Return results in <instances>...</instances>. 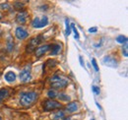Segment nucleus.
Segmentation results:
<instances>
[{
    "label": "nucleus",
    "instance_id": "1",
    "mask_svg": "<svg viewBox=\"0 0 128 120\" xmlns=\"http://www.w3.org/2000/svg\"><path fill=\"white\" fill-rule=\"evenodd\" d=\"M36 98H38V94L36 92H23L21 96L20 102L23 106H30L36 100Z\"/></svg>",
    "mask_w": 128,
    "mask_h": 120
},
{
    "label": "nucleus",
    "instance_id": "2",
    "mask_svg": "<svg viewBox=\"0 0 128 120\" xmlns=\"http://www.w3.org/2000/svg\"><path fill=\"white\" fill-rule=\"evenodd\" d=\"M68 85V81L60 76H53L51 79V87L54 89H63Z\"/></svg>",
    "mask_w": 128,
    "mask_h": 120
},
{
    "label": "nucleus",
    "instance_id": "3",
    "mask_svg": "<svg viewBox=\"0 0 128 120\" xmlns=\"http://www.w3.org/2000/svg\"><path fill=\"white\" fill-rule=\"evenodd\" d=\"M60 107H61V104L56 102V100H48L44 102V109L46 111L54 110V109H57Z\"/></svg>",
    "mask_w": 128,
    "mask_h": 120
},
{
    "label": "nucleus",
    "instance_id": "4",
    "mask_svg": "<svg viewBox=\"0 0 128 120\" xmlns=\"http://www.w3.org/2000/svg\"><path fill=\"white\" fill-rule=\"evenodd\" d=\"M48 19L46 16H44L42 18V20L40 18H36L34 21H32V27L36 28V29H40V28H44L46 26H48Z\"/></svg>",
    "mask_w": 128,
    "mask_h": 120
},
{
    "label": "nucleus",
    "instance_id": "5",
    "mask_svg": "<svg viewBox=\"0 0 128 120\" xmlns=\"http://www.w3.org/2000/svg\"><path fill=\"white\" fill-rule=\"evenodd\" d=\"M40 42H42V36H36V38H34L31 40V42H30V44H28L27 46V52H32L34 50H36V47L38 46V45L40 44Z\"/></svg>",
    "mask_w": 128,
    "mask_h": 120
},
{
    "label": "nucleus",
    "instance_id": "6",
    "mask_svg": "<svg viewBox=\"0 0 128 120\" xmlns=\"http://www.w3.org/2000/svg\"><path fill=\"white\" fill-rule=\"evenodd\" d=\"M31 79V66H26L20 73V80L22 82H28Z\"/></svg>",
    "mask_w": 128,
    "mask_h": 120
},
{
    "label": "nucleus",
    "instance_id": "7",
    "mask_svg": "<svg viewBox=\"0 0 128 120\" xmlns=\"http://www.w3.org/2000/svg\"><path fill=\"white\" fill-rule=\"evenodd\" d=\"M104 65H106V66H108V67H112V68H115V67H117V65H118L117 60L115 59L113 56H112V55L104 56Z\"/></svg>",
    "mask_w": 128,
    "mask_h": 120
},
{
    "label": "nucleus",
    "instance_id": "8",
    "mask_svg": "<svg viewBox=\"0 0 128 120\" xmlns=\"http://www.w3.org/2000/svg\"><path fill=\"white\" fill-rule=\"evenodd\" d=\"M50 47H51L50 44L42 45V46H40L38 48H36V49L34 50V53H36V55L38 57H40V56L44 55L46 52H48V49H50Z\"/></svg>",
    "mask_w": 128,
    "mask_h": 120
},
{
    "label": "nucleus",
    "instance_id": "9",
    "mask_svg": "<svg viewBox=\"0 0 128 120\" xmlns=\"http://www.w3.org/2000/svg\"><path fill=\"white\" fill-rule=\"evenodd\" d=\"M28 32L22 27H18L16 29V36L19 40H25L28 36Z\"/></svg>",
    "mask_w": 128,
    "mask_h": 120
},
{
    "label": "nucleus",
    "instance_id": "10",
    "mask_svg": "<svg viewBox=\"0 0 128 120\" xmlns=\"http://www.w3.org/2000/svg\"><path fill=\"white\" fill-rule=\"evenodd\" d=\"M28 19V13L26 11H23V12H20L18 13V15L16 17V21L20 24H25L26 21Z\"/></svg>",
    "mask_w": 128,
    "mask_h": 120
},
{
    "label": "nucleus",
    "instance_id": "11",
    "mask_svg": "<svg viewBox=\"0 0 128 120\" xmlns=\"http://www.w3.org/2000/svg\"><path fill=\"white\" fill-rule=\"evenodd\" d=\"M66 110L68 112H75L78 110V104L77 102H70L66 106Z\"/></svg>",
    "mask_w": 128,
    "mask_h": 120
},
{
    "label": "nucleus",
    "instance_id": "12",
    "mask_svg": "<svg viewBox=\"0 0 128 120\" xmlns=\"http://www.w3.org/2000/svg\"><path fill=\"white\" fill-rule=\"evenodd\" d=\"M5 80L7 81V82H14L15 80H16V75H15V73L14 72H12V71H9V72H7L6 74H5Z\"/></svg>",
    "mask_w": 128,
    "mask_h": 120
},
{
    "label": "nucleus",
    "instance_id": "13",
    "mask_svg": "<svg viewBox=\"0 0 128 120\" xmlns=\"http://www.w3.org/2000/svg\"><path fill=\"white\" fill-rule=\"evenodd\" d=\"M9 96V90L7 89H0V102Z\"/></svg>",
    "mask_w": 128,
    "mask_h": 120
},
{
    "label": "nucleus",
    "instance_id": "14",
    "mask_svg": "<svg viewBox=\"0 0 128 120\" xmlns=\"http://www.w3.org/2000/svg\"><path fill=\"white\" fill-rule=\"evenodd\" d=\"M51 55H56V54H58L59 52H60V50H61V46L59 44H53L51 45Z\"/></svg>",
    "mask_w": 128,
    "mask_h": 120
},
{
    "label": "nucleus",
    "instance_id": "15",
    "mask_svg": "<svg viewBox=\"0 0 128 120\" xmlns=\"http://www.w3.org/2000/svg\"><path fill=\"white\" fill-rule=\"evenodd\" d=\"M13 46H14V42H13V40L9 36L8 40H7V47H8V50L11 51V50L13 49Z\"/></svg>",
    "mask_w": 128,
    "mask_h": 120
},
{
    "label": "nucleus",
    "instance_id": "16",
    "mask_svg": "<svg viewBox=\"0 0 128 120\" xmlns=\"http://www.w3.org/2000/svg\"><path fill=\"white\" fill-rule=\"evenodd\" d=\"M116 42H119V44H125L127 42V38L124 36H119L116 38Z\"/></svg>",
    "mask_w": 128,
    "mask_h": 120
},
{
    "label": "nucleus",
    "instance_id": "17",
    "mask_svg": "<svg viewBox=\"0 0 128 120\" xmlns=\"http://www.w3.org/2000/svg\"><path fill=\"white\" fill-rule=\"evenodd\" d=\"M14 8H15L16 10H21V9H23V8H24V3L17 1V2L14 3Z\"/></svg>",
    "mask_w": 128,
    "mask_h": 120
},
{
    "label": "nucleus",
    "instance_id": "18",
    "mask_svg": "<svg viewBox=\"0 0 128 120\" xmlns=\"http://www.w3.org/2000/svg\"><path fill=\"white\" fill-rule=\"evenodd\" d=\"M71 28H72V30H73L74 34H75V38H80V36H79V32H78L77 29H76L75 25H74V24H71Z\"/></svg>",
    "mask_w": 128,
    "mask_h": 120
},
{
    "label": "nucleus",
    "instance_id": "19",
    "mask_svg": "<svg viewBox=\"0 0 128 120\" xmlns=\"http://www.w3.org/2000/svg\"><path fill=\"white\" fill-rule=\"evenodd\" d=\"M48 94L50 98H55V96H56V92H55L54 90H48Z\"/></svg>",
    "mask_w": 128,
    "mask_h": 120
},
{
    "label": "nucleus",
    "instance_id": "20",
    "mask_svg": "<svg viewBox=\"0 0 128 120\" xmlns=\"http://www.w3.org/2000/svg\"><path fill=\"white\" fill-rule=\"evenodd\" d=\"M64 117V113L63 112H61V111H59V112H57L56 114H55V119H59V118H63Z\"/></svg>",
    "mask_w": 128,
    "mask_h": 120
},
{
    "label": "nucleus",
    "instance_id": "21",
    "mask_svg": "<svg viewBox=\"0 0 128 120\" xmlns=\"http://www.w3.org/2000/svg\"><path fill=\"white\" fill-rule=\"evenodd\" d=\"M59 98H61L62 100H70V98H69L68 96L63 94H59Z\"/></svg>",
    "mask_w": 128,
    "mask_h": 120
},
{
    "label": "nucleus",
    "instance_id": "22",
    "mask_svg": "<svg viewBox=\"0 0 128 120\" xmlns=\"http://www.w3.org/2000/svg\"><path fill=\"white\" fill-rule=\"evenodd\" d=\"M92 64H93V67L95 68V70L98 72V64H96V61L95 58H93V59H92Z\"/></svg>",
    "mask_w": 128,
    "mask_h": 120
},
{
    "label": "nucleus",
    "instance_id": "23",
    "mask_svg": "<svg viewBox=\"0 0 128 120\" xmlns=\"http://www.w3.org/2000/svg\"><path fill=\"white\" fill-rule=\"evenodd\" d=\"M71 32V30H70V27H69V23H68V20H66V34L69 36Z\"/></svg>",
    "mask_w": 128,
    "mask_h": 120
},
{
    "label": "nucleus",
    "instance_id": "24",
    "mask_svg": "<svg viewBox=\"0 0 128 120\" xmlns=\"http://www.w3.org/2000/svg\"><path fill=\"white\" fill-rule=\"evenodd\" d=\"M92 89H93V90L95 92V94H100V88H98V87H96V86H93V87H92Z\"/></svg>",
    "mask_w": 128,
    "mask_h": 120
},
{
    "label": "nucleus",
    "instance_id": "25",
    "mask_svg": "<svg viewBox=\"0 0 128 120\" xmlns=\"http://www.w3.org/2000/svg\"><path fill=\"white\" fill-rule=\"evenodd\" d=\"M122 50H123V53H124V56H125V57H127V56H128V53H127V44H124V47L122 48Z\"/></svg>",
    "mask_w": 128,
    "mask_h": 120
},
{
    "label": "nucleus",
    "instance_id": "26",
    "mask_svg": "<svg viewBox=\"0 0 128 120\" xmlns=\"http://www.w3.org/2000/svg\"><path fill=\"white\" fill-rule=\"evenodd\" d=\"M0 7H1L3 10H6V9L9 8V5H8V3H3V4L0 5Z\"/></svg>",
    "mask_w": 128,
    "mask_h": 120
},
{
    "label": "nucleus",
    "instance_id": "27",
    "mask_svg": "<svg viewBox=\"0 0 128 120\" xmlns=\"http://www.w3.org/2000/svg\"><path fill=\"white\" fill-rule=\"evenodd\" d=\"M89 32H96V28H91V29L89 30Z\"/></svg>",
    "mask_w": 128,
    "mask_h": 120
},
{
    "label": "nucleus",
    "instance_id": "28",
    "mask_svg": "<svg viewBox=\"0 0 128 120\" xmlns=\"http://www.w3.org/2000/svg\"><path fill=\"white\" fill-rule=\"evenodd\" d=\"M79 60H80V64L84 67V62H83V59H82V57H81V56L79 57Z\"/></svg>",
    "mask_w": 128,
    "mask_h": 120
},
{
    "label": "nucleus",
    "instance_id": "29",
    "mask_svg": "<svg viewBox=\"0 0 128 120\" xmlns=\"http://www.w3.org/2000/svg\"><path fill=\"white\" fill-rule=\"evenodd\" d=\"M64 120H71V118H70V117H67V118H65Z\"/></svg>",
    "mask_w": 128,
    "mask_h": 120
},
{
    "label": "nucleus",
    "instance_id": "30",
    "mask_svg": "<svg viewBox=\"0 0 128 120\" xmlns=\"http://www.w3.org/2000/svg\"><path fill=\"white\" fill-rule=\"evenodd\" d=\"M0 120H2V119H1V117H0Z\"/></svg>",
    "mask_w": 128,
    "mask_h": 120
},
{
    "label": "nucleus",
    "instance_id": "31",
    "mask_svg": "<svg viewBox=\"0 0 128 120\" xmlns=\"http://www.w3.org/2000/svg\"><path fill=\"white\" fill-rule=\"evenodd\" d=\"M0 19H1V16H0Z\"/></svg>",
    "mask_w": 128,
    "mask_h": 120
},
{
    "label": "nucleus",
    "instance_id": "32",
    "mask_svg": "<svg viewBox=\"0 0 128 120\" xmlns=\"http://www.w3.org/2000/svg\"><path fill=\"white\" fill-rule=\"evenodd\" d=\"M93 120H94V119H93Z\"/></svg>",
    "mask_w": 128,
    "mask_h": 120
}]
</instances>
